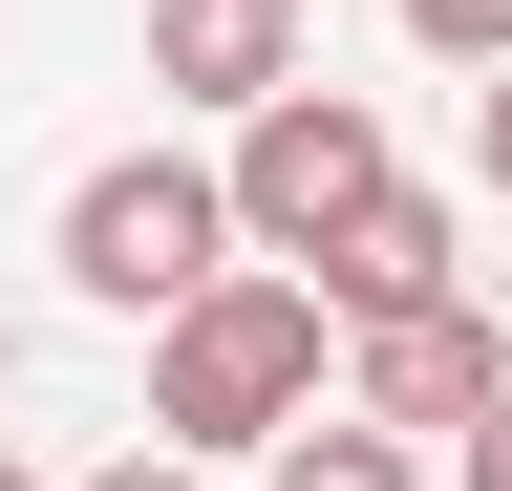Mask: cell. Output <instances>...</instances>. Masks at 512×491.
Returning a JSON list of instances; mask_svg holds the SVG:
<instances>
[{
	"mask_svg": "<svg viewBox=\"0 0 512 491\" xmlns=\"http://www.w3.org/2000/svg\"><path fill=\"white\" fill-rule=\"evenodd\" d=\"M342 385V321L278 278V257H235V278H192L171 321H150V427L192 470H235V449H278V427Z\"/></svg>",
	"mask_w": 512,
	"mask_h": 491,
	"instance_id": "obj_1",
	"label": "cell"
},
{
	"mask_svg": "<svg viewBox=\"0 0 512 491\" xmlns=\"http://www.w3.org/2000/svg\"><path fill=\"white\" fill-rule=\"evenodd\" d=\"M384 171H406V150H384V107L299 65V86H256V107H235V171H214V214H235V257H278V278H299L320 235L384 193Z\"/></svg>",
	"mask_w": 512,
	"mask_h": 491,
	"instance_id": "obj_2",
	"label": "cell"
},
{
	"mask_svg": "<svg viewBox=\"0 0 512 491\" xmlns=\"http://www.w3.org/2000/svg\"><path fill=\"white\" fill-rule=\"evenodd\" d=\"M64 278H86L107 321H171L192 278H235V214H214V171H192V150H107L86 193H64Z\"/></svg>",
	"mask_w": 512,
	"mask_h": 491,
	"instance_id": "obj_3",
	"label": "cell"
},
{
	"mask_svg": "<svg viewBox=\"0 0 512 491\" xmlns=\"http://www.w3.org/2000/svg\"><path fill=\"white\" fill-rule=\"evenodd\" d=\"M512 385V342H491V299L448 278V299H406V321H342V406L363 427H470Z\"/></svg>",
	"mask_w": 512,
	"mask_h": 491,
	"instance_id": "obj_4",
	"label": "cell"
},
{
	"mask_svg": "<svg viewBox=\"0 0 512 491\" xmlns=\"http://www.w3.org/2000/svg\"><path fill=\"white\" fill-rule=\"evenodd\" d=\"M448 278H470V235H448V193H406V171H384V193L299 257V299H320V321H406V299H448Z\"/></svg>",
	"mask_w": 512,
	"mask_h": 491,
	"instance_id": "obj_5",
	"label": "cell"
},
{
	"mask_svg": "<svg viewBox=\"0 0 512 491\" xmlns=\"http://www.w3.org/2000/svg\"><path fill=\"white\" fill-rule=\"evenodd\" d=\"M150 86H192V107L299 86V0H150Z\"/></svg>",
	"mask_w": 512,
	"mask_h": 491,
	"instance_id": "obj_6",
	"label": "cell"
},
{
	"mask_svg": "<svg viewBox=\"0 0 512 491\" xmlns=\"http://www.w3.org/2000/svg\"><path fill=\"white\" fill-rule=\"evenodd\" d=\"M278 491H427V470H406V427H363V406H299V427H278Z\"/></svg>",
	"mask_w": 512,
	"mask_h": 491,
	"instance_id": "obj_7",
	"label": "cell"
},
{
	"mask_svg": "<svg viewBox=\"0 0 512 491\" xmlns=\"http://www.w3.org/2000/svg\"><path fill=\"white\" fill-rule=\"evenodd\" d=\"M406 43L427 65H512V0H406Z\"/></svg>",
	"mask_w": 512,
	"mask_h": 491,
	"instance_id": "obj_8",
	"label": "cell"
},
{
	"mask_svg": "<svg viewBox=\"0 0 512 491\" xmlns=\"http://www.w3.org/2000/svg\"><path fill=\"white\" fill-rule=\"evenodd\" d=\"M470 171L512 193V65H470Z\"/></svg>",
	"mask_w": 512,
	"mask_h": 491,
	"instance_id": "obj_9",
	"label": "cell"
},
{
	"mask_svg": "<svg viewBox=\"0 0 512 491\" xmlns=\"http://www.w3.org/2000/svg\"><path fill=\"white\" fill-rule=\"evenodd\" d=\"M448 470H470V491H512V385L470 406V449H448Z\"/></svg>",
	"mask_w": 512,
	"mask_h": 491,
	"instance_id": "obj_10",
	"label": "cell"
},
{
	"mask_svg": "<svg viewBox=\"0 0 512 491\" xmlns=\"http://www.w3.org/2000/svg\"><path fill=\"white\" fill-rule=\"evenodd\" d=\"M86 491H214V470H192V449H128V470H86Z\"/></svg>",
	"mask_w": 512,
	"mask_h": 491,
	"instance_id": "obj_11",
	"label": "cell"
},
{
	"mask_svg": "<svg viewBox=\"0 0 512 491\" xmlns=\"http://www.w3.org/2000/svg\"><path fill=\"white\" fill-rule=\"evenodd\" d=\"M0 491H43V470H22V449H0Z\"/></svg>",
	"mask_w": 512,
	"mask_h": 491,
	"instance_id": "obj_12",
	"label": "cell"
}]
</instances>
